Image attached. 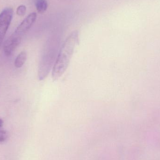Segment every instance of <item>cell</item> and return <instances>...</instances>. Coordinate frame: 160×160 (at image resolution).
<instances>
[{
  "label": "cell",
  "mask_w": 160,
  "mask_h": 160,
  "mask_svg": "<svg viewBox=\"0 0 160 160\" xmlns=\"http://www.w3.org/2000/svg\"><path fill=\"white\" fill-rule=\"evenodd\" d=\"M57 47L53 43L48 42L43 50L38 67V77L40 81L45 79L48 75L58 50Z\"/></svg>",
  "instance_id": "2"
},
{
  "label": "cell",
  "mask_w": 160,
  "mask_h": 160,
  "mask_svg": "<svg viewBox=\"0 0 160 160\" xmlns=\"http://www.w3.org/2000/svg\"><path fill=\"white\" fill-rule=\"evenodd\" d=\"M37 17V15L35 12L31 13L28 15L17 27L10 37L20 44L22 37L32 26L36 21Z\"/></svg>",
  "instance_id": "3"
},
{
  "label": "cell",
  "mask_w": 160,
  "mask_h": 160,
  "mask_svg": "<svg viewBox=\"0 0 160 160\" xmlns=\"http://www.w3.org/2000/svg\"><path fill=\"white\" fill-rule=\"evenodd\" d=\"M27 60V53L25 51H22L17 56L15 60V66L17 68H21L23 66V65Z\"/></svg>",
  "instance_id": "5"
},
{
  "label": "cell",
  "mask_w": 160,
  "mask_h": 160,
  "mask_svg": "<svg viewBox=\"0 0 160 160\" xmlns=\"http://www.w3.org/2000/svg\"><path fill=\"white\" fill-rule=\"evenodd\" d=\"M3 123V122L2 120V119H0V128L2 126Z\"/></svg>",
  "instance_id": "9"
},
{
  "label": "cell",
  "mask_w": 160,
  "mask_h": 160,
  "mask_svg": "<svg viewBox=\"0 0 160 160\" xmlns=\"http://www.w3.org/2000/svg\"><path fill=\"white\" fill-rule=\"evenodd\" d=\"M13 15V10L11 8H6L0 14V47L11 23Z\"/></svg>",
  "instance_id": "4"
},
{
  "label": "cell",
  "mask_w": 160,
  "mask_h": 160,
  "mask_svg": "<svg viewBox=\"0 0 160 160\" xmlns=\"http://www.w3.org/2000/svg\"><path fill=\"white\" fill-rule=\"evenodd\" d=\"M36 7L38 13H44L47 11L48 3L47 0H36L35 3Z\"/></svg>",
  "instance_id": "6"
},
{
  "label": "cell",
  "mask_w": 160,
  "mask_h": 160,
  "mask_svg": "<svg viewBox=\"0 0 160 160\" xmlns=\"http://www.w3.org/2000/svg\"><path fill=\"white\" fill-rule=\"evenodd\" d=\"M79 43V36L78 31L72 32L67 38L60 49L52 68V77L53 81L59 79L64 74Z\"/></svg>",
  "instance_id": "1"
},
{
  "label": "cell",
  "mask_w": 160,
  "mask_h": 160,
  "mask_svg": "<svg viewBox=\"0 0 160 160\" xmlns=\"http://www.w3.org/2000/svg\"><path fill=\"white\" fill-rule=\"evenodd\" d=\"M8 133L5 130H0V142H3L7 139Z\"/></svg>",
  "instance_id": "8"
},
{
  "label": "cell",
  "mask_w": 160,
  "mask_h": 160,
  "mask_svg": "<svg viewBox=\"0 0 160 160\" xmlns=\"http://www.w3.org/2000/svg\"><path fill=\"white\" fill-rule=\"evenodd\" d=\"M26 12V7L24 5H22L18 7L17 9V14L18 16H23Z\"/></svg>",
  "instance_id": "7"
}]
</instances>
